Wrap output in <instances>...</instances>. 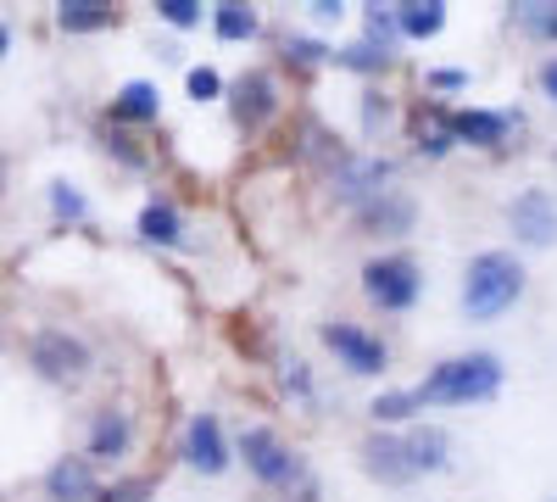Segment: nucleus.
<instances>
[{"mask_svg":"<svg viewBox=\"0 0 557 502\" xmlns=\"http://www.w3.org/2000/svg\"><path fill=\"white\" fill-rule=\"evenodd\" d=\"M318 341H323V352H330L341 369L357 375V380H385V375H391V346H385L374 330H362L357 318H323Z\"/></svg>","mask_w":557,"mask_h":502,"instance_id":"nucleus-6","label":"nucleus"},{"mask_svg":"<svg viewBox=\"0 0 557 502\" xmlns=\"http://www.w3.org/2000/svg\"><path fill=\"white\" fill-rule=\"evenodd\" d=\"M301 12H307V17L318 23V28H341L351 7H341V0H312V7H301Z\"/></svg>","mask_w":557,"mask_h":502,"instance_id":"nucleus-36","label":"nucleus"},{"mask_svg":"<svg viewBox=\"0 0 557 502\" xmlns=\"http://www.w3.org/2000/svg\"><path fill=\"white\" fill-rule=\"evenodd\" d=\"M39 491H45V502H96L101 469L89 464L84 452H62V458L39 475Z\"/></svg>","mask_w":557,"mask_h":502,"instance_id":"nucleus-14","label":"nucleus"},{"mask_svg":"<svg viewBox=\"0 0 557 502\" xmlns=\"http://www.w3.org/2000/svg\"><path fill=\"white\" fill-rule=\"evenodd\" d=\"M391 62L396 57H385L380 45H368V39H351V45H341V51L330 57V68L357 73V78H380V73H391Z\"/></svg>","mask_w":557,"mask_h":502,"instance_id":"nucleus-26","label":"nucleus"},{"mask_svg":"<svg viewBox=\"0 0 557 502\" xmlns=\"http://www.w3.org/2000/svg\"><path fill=\"white\" fill-rule=\"evenodd\" d=\"M0 191H7V162H0Z\"/></svg>","mask_w":557,"mask_h":502,"instance_id":"nucleus-39","label":"nucleus"},{"mask_svg":"<svg viewBox=\"0 0 557 502\" xmlns=\"http://www.w3.org/2000/svg\"><path fill=\"white\" fill-rule=\"evenodd\" d=\"M330 185H335V201L357 212L362 201H374L380 191H391V185H396V162H391V157H380V151H351V157L330 173Z\"/></svg>","mask_w":557,"mask_h":502,"instance_id":"nucleus-10","label":"nucleus"},{"mask_svg":"<svg viewBox=\"0 0 557 502\" xmlns=\"http://www.w3.org/2000/svg\"><path fill=\"white\" fill-rule=\"evenodd\" d=\"M23 357H28L34 380L57 385V391H78L89 375H96V352H89V341H84L78 330H67V325H39V330H28Z\"/></svg>","mask_w":557,"mask_h":502,"instance_id":"nucleus-4","label":"nucleus"},{"mask_svg":"<svg viewBox=\"0 0 557 502\" xmlns=\"http://www.w3.org/2000/svg\"><path fill=\"white\" fill-rule=\"evenodd\" d=\"M407 134H412V151L424 157V162H446V157L457 151V140H451V112H446V107H424V112H412Z\"/></svg>","mask_w":557,"mask_h":502,"instance_id":"nucleus-18","label":"nucleus"},{"mask_svg":"<svg viewBox=\"0 0 557 502\" xmlns=\"http://www.w3.org/2000/svg\"><path fill=\"white\" fill-rule=\"evenodd\" d=\"M502 218H507V235H513L519 252H552L557 246V196L552 191H541V185L513 191Z\"/></svg>","mask_w":557,"mask_h":502,"instance_id":"nucleus-8","label":"nucleus"},{"mask_svg":"<svg viewBox=\"0 0 557 502\" xmlns=\"http://www.w3.org/2000/svg\"><path fill=\"white\" fill-rule=\"evenodd\" d=\"M278 391L296 396V402H312V396H318V385H312V363H307V357H285V363H278Z\"/></svg>","mask_w":557,"mask_h":502,"instance_id":"nucleus-31","label":"nucleus"},{"mask_svg":"<svg viewBox=\"0 0 557 502\" xmlns=\"http://www.w3.org/2000/svg\"><path fill=\"white\" fill-rule=\"evenodd\" d=\"M330 57H335V45H323L312 34H285V68L312 73V68H330Z\"/></svg>","mask_w":557,"mask_h":502,"instance_id":"nucleus-27","label":"nucleus"},{"mask_svg":"<svg viewBox=\"0 0 557 502\" xmlns=\"http://www.w3.org/2000/svg\"><path fill=\"white\" fill-rule=\"evenodd\" d=\"M401 436V458H407V475L412 480H424V475H441L451 464V430L446 425H430V419H418Z\"/></svg>","mask_w":557,"mask_h":502,"instance_id":"nucleus-15","label":"nucleus"},{"mask_svg":"<svg viewBox=\"0 0 557 502\" xmlns=\"http://www.w3.org/2000/svg\"><path fill=\"white\" fill-rule=\"evenodd\" d=\"M134 235L146 241V246H157V252L184 246V212L168 196H151L146 207H139V218H134Z\"/></svg>","mask_w":557,"mask_h":502,"instance_id":"nucleus-19","label":"nucleus"},{"mask_svg":"<svg viewBox=\"0 0 557 502\" xmlns=\"http://www.w3.org/2000/svg\"><path fill=\"white\" fill-rule=\"evenodd\" d=\"M96 502H157V480L151 475H117L112 486L96 491Z\"/></svg>","mask_w":557,"mask_h":502,"instance_id":"nucleus-30","label":"nucleus"},{"mask_svg":"<svg viewBox=\"0 0 557 502\" xmlns=\"http://www.w3.org/2000/svg\"><path fill=\"white\" fill-rule=\"evenodd\" d=\"M101 146H107V157H117V162H123V168H134V173L151 162L146 151H139L134 134H123V128H112V123H101Z\"/></svg>","mask_w":557,"mask_h":502,"instance_id":"nucleus-33","label":"nucleus"},{"mask_svg":"<svg viewBox=\"0 0 557 502\" xmlns=\"http://www.w3.org/2000/svg\"><path fill=\"white\" fill-rule=\"evenodd\" d=\"M357 458H362V469L374 475L380 486H412L407 458H401V436H396V430H374V436L357 446Z\"/></svg>","mask_w":557,"mask_h":502,"instance_id":"nucleus-17","label":"nucleus"},{"mask_svg":"<svg viewBox=\"0 0 557 502\" xmlns=\"http://www.w3.org/2000/svg\"><path fill=\"white\" fill-rule=\"evenodd\" d=\"M368 419H374V430H407L424 419V407H418L412 385H385L374 402H368Z\"/></svg>","mask_w":557,"mask_h":502,"instance_id":"nucleus-22","label":"nucleus"},{"mask_svg":"<svg viewBox=\"0 0 557 502\" xmlns=\"http://www.w3.org/2000/svg\"><path fill=\"white\" fill-rule=\"evenodd\" d=\"M157 23H168V28H178V34H190V28L207 23V7H201V0H157Z\"/></svg>","mask_w":557,"mask_h":502,"instance_id":"nucleus-32","label":"nucleus"},{"mask_svg":"<svg viewBox=\"0 0 557 502\" xmlns=\"http://www.w3.org/2000/svg\"><path fill=\"white\" fill-rule=\"evenodd\" d=\"M128 446H134V414L123 402H101L84 425V458L89 464H117V458H128Z\"/></svg>","mask_w":557,"mask_h":502,"instance_id":"nucleus-11","label":"nucleus"},{"mask_svg":"<svg viewBox=\"0 0 557 502\" xmlns=\"http://www.w3.org/2000/svg\"><path fill=\"white\" fill-rule=\"evenodd\" d=\"M552 502H557V497H552Z\"/></svg>","mask_w":557,"mask_h":502,"instance_id":"nucleus-41","label":"nucleus"},{"mask_svg":"<svg viewBox=\"0 0 557 502\" xmlns=\"http://www.w3.org/2000/svg\"><path fill=\"white\" fill-rule=\"evenodd\" d=\"M184 96H190L196 107L223 101V73L218 68H190V73H184Z\"/></svg>","mask_w":557,"mask_h":502,"instance_id":"nucleus-34","label":"nucleus"},{"mask_svg":"<svg viewBox=\"0 0 557 502\" xmlns=\"http://www.w3.org/2000/svg\"><path fill=\"white\" fill-rule=\"evenodd\" d=\"M223 96H228V118L246 134H262L278 112H285V84H278L273 68H246L235 84H223Z\"/></svg>","mask_w":557,"mask_h":502,"instance_id":"nucleus-7","label":"nucleus"},{"mask_svg":"<svg viewBox=\"0 0 557 502\" xmlns=\"http://www.w3.org/2000/svg\"><path fill=\"white\" fill-rule=\"evenodd\" d=\"M446 17H451L446 0H401L396 7V34L401 39H435L446 28Z\"/></svg>","mask_w":557,"mask_h":502,"instance_id":"nucleus-23","label":"nucleus"},{"mask_svg":"<svg viewBox=\"0 0 557 502\" xmlns=\"http://www.w3.org/2000/svg\"><path fill=\"white\" fill-rule=\"evenodd\" d=\"M357 118H362V140H385V134L396 128V96H385V89L368 84L357 96Z\"/></svg>","mask_w":557,"mask_h":502,"instance_id":"nucleus-25","label":"nucleus"},{"mask_svg":"<svg viewBox=\"0 0 557 502\" xmlns=\"http://www.w3.org/2000/svg\"><path fill=\"white\" fill-rule=\"evenodd\" d=\"M362 296L380 313H412L424 296V268L412 252H380L362 262Z\"/></svg>","mask_w":557,"mask_h":502,"instance_id":"nucleus-5","label":"nucleus"},{"mask_svg":"<svg viewBox=\"0 0 557 502\" xmlns=\"http://www.w3.org/2000/svg\"><path fill=\"white\" fill-rule=\"evenodd\" d=\"M7 57H12V23L0 17V62H7Z\"/></svg>","mask_w":557,"mask_h":502,"instance_id":"nucleus-38","label":"nucleus"},{"mask_svg":"<svg viewBox=\"0 0 557 502\" xmlns=\"http://www.w3.org/2000/svg\"><path fill=\"white\" fill-rule=\"evenodd\" d=\"M362 39L380 45L385 57H396V45H401V34H396V7H362Z\"/></svg>","mask_w":557,"mask_h":502,"instance_id":"nucleus-29","label":"nucleus"},{"mask_svg":"<svg viewBox=\"0 0 557 502\" xmlns=\"http://www.w3.org/2000/svg\"><path fill=\"white\" fill-rule=\"evenodd\" d=\"M535 84H541V96H546V107H557V57H546V62L535 68Z\"/></svg>","mask_w":557,"mask_h":502,"instance_id":"nucleus-37","label":"nucleus"},{"mask_svg":"<svg viewBox=\"0 0 557 502\" xmlns=\"http://www.w3.org/2000/svg\"><path fill=\"white\" fill-rule=\"evenodd\" d=\"M157 118H162V89H157L151 78L117 84V96H112V107H107V123H112V128H117V123L146 128V123H157Z\"/></svg>","mask_w":557,"mask_h":502,"instance_id":"nucleus-16","label":"nucleus"},{"mask_svg":"<svg viewBox=\"0 0 557 502\" xmlns=\"http://www.w3.org/2000/svg\"><path fill=\"white\" fill-rule=\"evenodd\" d=\"M207 23L223 45H251L262 34V12L257 7H240V0H218V7H207Z\"/></svg>","mask_w":557,"mask_h":502,"instance_id":"nucleus-21","label":"nucleus"},{"mask_svg":"<svg viewBox=\"0 0 557 502\" xmlns=\"http://www.w3.org/2000/svg\"><path fill=\"white\" fill-rule=\"evenodd\" d=\"M502 380H507V369L496 352H457V357H441L412 385V396H418V407H480V402L502 396Z\"/></svg>","mask_w":557,"mask_h":502,"instance_id":"nucleus-2","label":"nucleus"},{"mask_svg":"<svg viewBox=\"0 0 557 502\" xmlns=\"http://www.w3.org/2000/svg\"><path fill=\"white\" fill-rule=\"evenodd\" d=\"M513 128H519V112H502V107H457L451 112V140L469 151H507Z\"/></svg>","mask_w":557,"mask_h":502,"instance_id":"nucleus-12","label":"nucleus"},{"mask_svg":"<svg viewBox=\"0 0 557 502\" xmlns=\"http://www.w3.org/2000/svg\"><path fill=\"white\" fill-rule=\"evenodd\" d=\"M117 23H123V7H112V0H62L57 7L62 34H107Z\"/></svg>","mask_w":557,"mask_h":502,"instance_id":"nucleus-20","label":"nucleus"},{"mask_svg":"<svg viewBox=\"0 0 557 502\" xmlns=\"http://www.w3.org/2000/svg\"><path fill=\"white\" fill-rule=\"evenodd\" d=\"M513 12V23L535 39H552L557 45V0H519V7H507Z\"/></svg>","mask_w":557,"mask_h":502,"instance_id":"nucleus-28","label":"nucleus"},{"mask_svg":"<svg viewBox=\"0 0 557 502\" xmlns=\"http://www.w3.org/2000/svg\"><path fill=\"white\" fill-rule=\"evenodd\" d=\"M45 201H51V218L62 223V230H84V223L96 218V207H89V196L73 185V179H51V185H45Z\"/></svg>","mask_w":557,"mask_h":502,"instance_id":"nucleus-24","label":"nucleus"},{"mask_svg":"<svg viewBox=\"0 0 557 502\" xmlns=\"http://www.w3.org/2000/svg\"><path fill=\"white\" fill-rule=\"evenodd\" d=\"M530 291V268L519 252L507 246H491V252H474L469 268H462V285H457V307L469 325H496L502 313H513Z\"/></svg>","mask_w":557,"mask_h":502,"instance_id":"nucleus-1","label":"nucleus"},{"mask_svg":"<svg viewBox=\"0 0 557 502\" xmlns=\"http://www.w3.org/2000/svg\"><path fill=\"white\" fill-rule=\"evenodd\" d=\"M351 218H357V230L374 235V241H407L412 223H418V201H412L407 191L391 185V191H380L374 201H362Z\"/></svg>","mask_w":557,"mask_h":502,"instance_id":"nucleus-13","label":"nucleus"},{"mask_svg":"<svg viewBox=\"0 0 557 502\" xmlns=\"http://www.w3.org/2000/svg\"><path fill=\"white\" fill-rule=\"evenodd\" d=\"M235 458L246 464V475H251L262 491H301L307 502L318 497L301 446H290L285 436L268 430V425H246V430L235 436Z\"/></svg>","mask_w":557,"mask_h":502,"instance_id":"nucleus-3","label":"nucleus"},{"mask_svg":"<svg viewBox=\"0 0 557 502\" xmlns=\"http://www.w3.org/2000/svg\"><path fill=\"white\" fill-rule=\"evenodd\" d=\"M552 162H557V151H552Z\"/></svg>","mask_w":557,"mask_h":502,"instance_id":"nucleus-40","label":"nucleus"},{"mask_svg":"<svg viewBox=\"0 0 557 502\" xmlns=\"http://www.w3.org/2000/svg\"><path fill=\"white\" fill-rule=\"evenodd\" d=\"M469 84H474L469 68H430V73H424V89H430V96H462Z\"/></svg>","mask_w":557,"mask_h":502,"instance_id":"nucleus-35","label":"nucleus"},{"mask_svg":"<svg viewBox=\"0 0 557 502\" xmlns=\"http://www.w3.org/2000/svg\"><path fill=\"white\" fill-rule=\"evenodd\" d=\"M178 458H184V469H196V475H207V480H218V475H228V464H235V441L223 436V419L218 414H190V425H184V441H178Z\"/></svg>","mask_w":557,"mask_h":502,"instance_id":"nucleus-9","label":"nucleus"}]
</instances>
